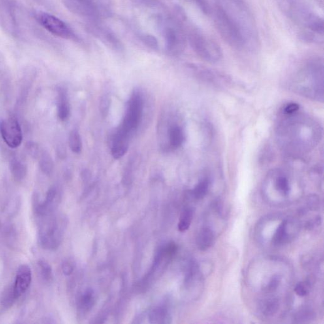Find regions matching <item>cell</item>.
Listing matches in <instances>:
<instances>
[{
    "label": "cell",
    "instance_id": "5bb4252c",
    "mask_svg": "<svg viewBox=\"0 0 324 324\" xmlns=\"http://www.w3.org/2000/svg\"><path fill=\"white\" fill-rule=\"evenodd\" d=\"M167 135L170 150L180 148L184 143L185 133L182 125L177 122H170L167 128Z\"/></svg>",
    "mask_w": 324,
    "mask_h": 324
},
{
    "label": "cell",
    "instance_id": "277c9868",
    "mask_svg": "<svg viewBox=\"0 0 324 324\" xmlns=\"http://www.w3.org/2000/svg\"><path fill=\"white\" fill-rule=\"evenodd\" d=\"M39 230V242L42 248L55 250L62 242L67 222L61 215L51 214L42 217Z\"/></svg>",
    "mask_w": 324,
    "mask_h": 324
},
{
    "label": "cell",
    "instance_id": "d6986e66",
    "mask_svg": "<svg viewBox=\"0 0 324 324\" xmlns=\"http://www.w3.org/2000/svg\"><path fill=\"white\" fill-rule=\"evenodd\" d=\"M17 300L18 299L15 295L14 284L6 286L0 295V304L4 309L11 308Z\"/></svg>",
    "mask_w": 324,
    "mask_h": 324
},
{
    "label": "cell",
    "instance_id": "603a6c76",
    "mask_svg": "<svg viewBox=\"0 0 324 324\" xmlns=\"http://www.w3.org/2000/svg\"><path fill=\"white\" fill-rule=\"evenodd\" d=\"M193 212L191 208H186L183 211L179 222L178 229L180 232L186 231L190 227L193 220Z\"/></svg>",
    "mask_w": 324,
    "mask_h": 324
},
{
    "label": "cell",
    "instance_id": "5b68a950",
    "mask_svg": "<svg viewBox=\"0 0 324 324\" xmlns=\"http://www.w3.org/2000/svg\"><path fill=\"white\" fill-rule=\"evenodd\" d=\"M215 27L221 37L229 45L237 50L246 48L242 34L227 13L217 4L214 10Z\"/></svg>",
    "mask_w": 324,
    "mask_h": 324
},
{
    "label": "cell",
    "instance_id": "ffe728a7",
    "mask_svg": "<svg viewBox=\"0 0 324 324\" xmlns=\"http://www.w3.org/2000/svg\"><path fill=\"white\" fill-rule=\"evenodd\" d=\"M211 181L208 178L202 179L192 191L194 198L202 200L206 197L210 189Z\"/></svg>",
    "mask_w": 324,
    "mask_h": 324
},
{
    "label": "cell",
    "instance_id": "e0dca14e",
    "mask_svg": "<svg viewBox=\"0 0 324 324\" xmlns=\"http://www.w3.org/2000/svg\"><path fill=\"white\" fill-rule=\"evenodd\" d=\"M58 116L61 121L69 119L70 109L67 91L63 88L59 89Z\"/></svg>",
    "mask_w": 324,
    "mask_h": 324
},
{
    "label": "cell",
    "instance_id": "f546056e",
    "mask_svg": "<svg viewBox=\"0 0 324 324\" xmlns=\"http://www.w3.org/2000/svg\"><path fill=\"white\" fill-rule=\"evenodd\" d=\"M281 282V278L278 275H275L271 279H270L269 282L265 286L264 290L268 293H271V292L276 291L278 288L279 284Z\"/></svg>",
    "mask_w": 324,
    "mask_h": 324
},
{
    "label": "cell",
    "instance_id": "7a4b0ae2",
    "mask_svg": "<svg viewBox=\"0 0 324 324\" xmlns=\"http://www.w3.org/2000/svg\"><path fill=\"white\" fill-rule=\"evenodd\" d=\"M291 89L308 99L323 101L324 62L320 58L309 60L289 82Z\"/></svg>",
    "mask_w": 324,
    "mask_h": 324
},
{
    "label": "cell",
    "instance_id": "1f68e13d",
    "mask_svg": "<svg viewBox=\"0 0 324 324\" xmlns=\"http://www.w3.org/2000/svg\"><path fill=\"white\" fill-rule=\"evenodd\" d=\"M313 319V313L312 311L304 310L296 314L295 319L298 323H304Z\"/></svg>",
    "mask_w": 324,
    "mask_h": 324
},
{
    "label": "cell",
    "instance_id": "d590c367",
    "mask_svg": "<svg viewBox=\"0 0 324 324\" xmlns=\"http://www.w3.org/2000/svg\"><path fill=\"white\" fill-rule=\"evenodd\" d=\"M62 272L65 276H70L74 271V266L69 261H65L62 263Z\"/></svg>",
    "mask_w": 324,
    "mask_h": 324
},
{
    "label": "cell",
    "instance_id": "484cf974",
    "mask_svg": "<svg viewBox=\"0 0 324 324\" xmlns=\"http://www.w3.org/2000/svg\"><path fill=\"white\" fill-rule=\"evenodd\" d=\"M40 167L44 173L50 174L53 170V162L52 157L46 151H44L40 156Z\"/></svg>",
    "mask_w": 324,
    "mask_h": 324
},
{
    "label": "cell",
    "instance_id": "d4e9b609",
    "mask_svg": "<svg viewBox=\"0 0 324 324\" xmlns=\"http://www.w3.org/2000/svg\"><path fill=\"white\" fill-rule=\"evenodd\" d=\"M70 148L74 153L79 154L82 151V140L80 133L77 130H73L70 133L69 138Z\"/></svg>",
    "mask_w": 324,
    "mask_h": 324
},
{
    "label": "cell",
    "instance_id": "ba28073f",
    "mask_svg": "<svg viewBox=\"0 0 324 324\" xmlns=\"http://www.w3.org/2000/svg\"><path fill=\"white\" fill-rule=\"evenodd\" d=\"M65 1L70 9L82 16L96 18L103 16L108 10L107 0H65Z\"/></svg>",
    "mask_w": 324,
    "mask_h": 324
},
{
    "label": "cell",
    "instance_id": "9c48e42d",
    "mask_svg": "<svg viewBox=\"0 0 324 324\" xmlns=\"http://www.w3.org/2000/svg\"><path fill=\"white\" fill-rule=\"evenodd\" d=\"M0 133L4 142L10 148H18L22 143V130L15 118L10 117L0 121Z\"/></svg>",
    "mask_w": 324,
    "mask_h": 324
},
{
    "label": "cell",
    "instance_id": "e575fe53",
    "mask_svg": "<svg viewBox=\"0 0 324 324\" xmlns=\"http://www.w3.org/2000/svg\"><path fill=\"white\" fill-rule=\"evenodd\" d=\"M300 110V105L298 103H289L285 105L284 107L283 108V114L285 115H291L295 114L298 112Z\"/></svg>",
    "mask_w": 324,
    "mask_h": 324
},
{
    "label": "cell",
    "instance_id": "7c38bea8",
    "mask_svg": "<svg viewBox=\"0 0 324 324\" xmlns=\"http://www.w3.org/2000/svg\"><path fill=\"white\" fill-rule=\"evenodd\" d=\"M131 136V134L128 133L121 125L117 129L113 136L111 147V153L114 159H121L127 153Z\"/></svg>",
    "mask_w": 324,
    "mask_h": 324
},
{
    "label": "cell",
    "instance_id": "9a60e30c",
    "mask_svg": "<svg viewBox=\"0 0 324 324\" xmlns=\"http://www.w3.org/2000/svg\"><path fill=\"white\" fill-rule=\"evenodd\" d=\"M270 175L274 179L275 189L281 195L287 197L291 191V185L287 172L282 169H277L273 170Z\"/></svg>",
    "mask_w": 324,
    "mask_h": 324
},
{
    "label": "cell",
    "instance_id": "836d02e7",
    "mask_svg": "<svg viewBox=\"0 0 324 324\" xmlns=\"http://www.w3.org/2000/svg\"><path fill=\"white\" fill-rule=\"evenodd\" d=\"M194 1L204 14L209 15L211 14L212 8L209 5L207 0H194Z\"/></svg>",
    "mask_w": 324,
    "mask_h": 324
},
{
    "label": "cell",
    "instance_id": "30bf717a",
    "mask_svg": "<svg viewBox=\"0 0 324 324\" xmlns=\"http://www.w3.org/2000/svg\"><path fill=\"white\" fill-rule=\"evenodd\" d=\"M37 19L40 24L53 35L66 39L72 37V30L57 17L47 13H40L38 15Z\"/></svg>",
    "mask_w": 324,
    "mask_h": 324
},
{
    "label": "cell",
    "instance_id": "4dcf8cb0",
    "mask_svg": "<svg viewBox=\"0 0 324 324\" xmlns=\"http://www.w3.org/2000/svg\"><path fill=\"white\" fill-rule=\"evenodd\" d=\"M81 304L86 308H90L93 304V292L87 289L81 298Z\"/></svg>",
    "mask_w": 324,
    "mask_h": 324
},
{
    "label": "cell",
    "instance_id": "8fae6325",
    "mask_svg": "<svg viewBox=\"0 0 324 324\" xmlns=\"http://www.w3.org/2000/svg\"><path fill=\"white\" fill-rule=\"evenodd\" d=\"M164 35L168 50L172 54L179 55L184 50L185 36L180 26L175 24L166 27Z\"/></svg>",
    "mask_w": 324,
    "mask_h": 324
},
{
    "label": "cell",
    "instance_id": "3957f363",
    "mask_svg": "<svg viewBox=\"0 0 324 324\" xmlns=\"http://www.w3.org/2000/svg\"><path fill=\"white\" fill-rule=\"evenodd\" d=\"M235 23L245 40L246 48H253L259 43V33L252 13L244 0H217Z\"/></svg>",
    "mask_w": 324,
    "mask_h": 324
},
{
    "label": "cell",
    "instance_id": "4fadbf2b",
    "mask_svg": "<svg viewBox=\"0 0 324 324\" xmlns=\"http://www.w3.org/2000/svg\"><path fill=\"white\" fill-rule=\"evenodd\" d=\"M32 281V272L31 268L23 264L18 268L16 280L14 284L15 295L17 299L23 295L29 289Z\"/></svg>",
    "mask_w": 324,
    "mask_h": 324
},
{
    "label": "cell",
    "instance_id": "ac0fdd59",
    "mask_svg": "<svg viewBox=\"0 0 324 324\" xmlns=\"http://www.w3.org/2000/svg\"><path fill=\"white\" fill-rule=\"evenodd\" d=\"M149 321L151 324H167L171 323V316L163 307H156L151 310Z\"/></svg>",
    "mask_w": 324,
    "mask_h": 324
},
{
    "label": "cell",
    "instance_id": "44dd1931",
    "mask_svg": "<svg viewBox=\"0 0 324 324\" xmlns=\"http://www.w3.org/2000/svg\"><path fill=\"white\" fill-rule=\"evenodd\" d=\"M287 221H283L279 225L272 238V243L275 246H281L287 240Z\"/></svg>",
    "mask_w": 324,
    "mask_h": 324
},
{
    "label": "cell",
    "instance_id": "7402d4cb",
    "mask_svg": "<svg viewBox=\"0 0 324 324\" xmlns=\"http://www.w3.org/2000/svg\"><path fill=\"white\" fill-rule=\"evenodd\" d=\"M279 303L276 298H269L262 303L261 310L264 315L270 316L278 312Z\"/></svg>",
    "mask_w": 324,
    "mask_h": 324
},
{
    "label": "cell",
    "instance_id": "cb8c5ba5",
    "mask_svg": "<svg viewBox=\"0 0 324 324\" xmlns=\"http://www.w3.org/2000/svg\"><path fill=\"white\" fill-rule=\"evenodd\" d=\"M10 170L15 180L20 181L26 176V168L21 162L14 160L10 163Z\"/></svg>",
    "mask_w": 324,
    "mask_h": 324
},
{
    "label": "cell",
    "instance_id": "4316f807",
    "mask_svg": "<svg viewBox=\"0 0 324 324\" xmlns=\"http://www.w3.org/2000/svg\"><path fill=\"white\" fill-rule=\"evenodd\" d=\"M21 202L19 198H14L10 200L7 205L5 206L6 214L10 217H14L18 214L20 208Z\"/></svg>",
    "mask_w": 324,
    "mask_h": 324
},
{
    "label": "cell",
    "instance_id": "f1b7e54d",
    "mask_svg": "<svg viewBox=\"0 0 324 324\" xmlns=\"http://www.w3.org/2000/svg\"><path fill=\"white\" fill-rule=\"evenodd\" d=\"M111 104V97L108 93H104L100 101V110L102 116H107Z\"/></svg>",
    "mask_w": 324,
    "mask_h": 324
},
{
    "label": "cell",
    "instance_id": "83f0119b",
    "mask_svg": "<svg viewBox=\"0 0 324 324\" xmlns=\"http://www.w3.org/2000/svg\"><path fill=\"white\" fill-rule=\"evenodd\" d=\"M38 264L42 278L45 281H50L52 278V266L43 259L40 260Z\"/></svg>",
    "mask_w": 324,
    "mask_h": 324
},
{
    "label": "cell",
    "instance_id": "52a82bcc",
    "mask_svg": "<svg viewBox=\"0 0 324 324\" xmlns=\"http://www.w3.org/2000/svg\"><path fill=\"white\" fill-rule=\"evenodd\" d=\"M144 99L140 91H134L127 103L126 112L121 126L131 134L139 127L144 112Z\"/></svg>",
    "mask_w": 324,
    "mask_h": 324
},
{
    "label": "cell",
    "instance_id": "d6a6232c",
    "mask_svg": "<svg viewBox=\"0 0 324 324\" xmlns=\"http://www.w3.org/2000/svg\"><path fill=\"white\" fill-rule=\"evenodd\" d=\"M309 284L305 283H299L296 285L295 291L296 295L304 297L308 294Z\"/></svg>",
    "mask_w": 324,
    "mask_h": 324
},
{
    "label": "cell",
    "instance_id": "6da1fadb",
    "mask_svg": "<svg viewBox=\"0 0 324 324\" xmlns=\"http://www.w3.org/2000/svg\"><path fill=\"white\" fill-rule=\"evenodd\" d=\"M276 129L277 142L287 154L302 155L310 152L323 136L321 125L310 117L300 114H283Z\"/></svg>",
    "mask_w": 324,
    "mask_h": 324
},
{
    "label": "cell",
    "instance_id": "2e32d148",
    "mask_svg": "<svg viewBox=\"0 0 324 324\" xmlns=\"http://www.w3.org/2000/svg\"><path fill=\"white\" fill-rule=\"evenodd\" d=\"M215 242V234L211 228L203 227L200 230L197 238L198 249L202 251L207 250L214 245Z\"/></svg>",
    "mask_w": 324,
    "mask_h": 324
},
{
    "label": "cell",
    "instance_id": "8992f818",
    "mask_svg": "<svg viewBox=\"0 0 324 324\" xmlns=\"http://www.w3.org/2000/svg\"><path fill=\"white\" fill-rule=\"evenodd\" d=\"M189 39L194 51L204 61L216 63L223 58V50L220 45L199 29H191Z\"/></svg>",
    "mask_w": 324,
    "mask_h": 324
}]
</instances>
